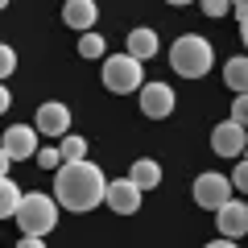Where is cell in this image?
<instances>
[{
    "label": "cell",
    "mask_w": 248,
    "mask_h": 248,
    "mask_svg": "<svg viewBox=\"0 0 248 248\" xmlns=\"http://www.w3.org/2000/svg\"><path fill=\"white\" fill-rule=\"evenodd\" d=\"M104 190H108V178L95 161H62L58 174H54V195L66 211H91V207L104 203Z\"/></svg>",
    "instance_id": "obj_1"
},
{
    "label": "cell",
    "mask_w": 248,
    "mask_h": 248,
    "mask_svg": "<svg viewBox=\"0 0 248 248\" xmlns=\"http://www.w3.org/2000/svg\"><path fill=\"white\" fill-rule=\"evenodd\" d=\"M170 62H174V71L182 75V79H203V75L211 71V62H215V50H211L207 37L182 33L174 46H170Z\"/></svg>",
    "instance_id": "obj_2"
},
{
    "label": "cell",
    "mask_w": 248,
    "mask_h": 248,
    "mask_svg": "<svg viewBox=\"0 0 248 248\" xmlns=\"http://www.w3.org/2000/svg\"><path fill=\"white\" fill-rule=\"evenodd\" d=\"M13 219L21 223V236H46V232H54V223H58V199L33 190V195L21 199V207H17Z\"/></svg>",
    "instance_id": "obj_3"
},
{
    "label": "cell",
    "mask_w": 248,
    "mask_h": 248,
    "mask_svg": "<svg viewBox=\"0 0 248 248\" xmlns=\"http://www.w3.org/2000/svg\"><path fill=\"white\" fill-rule=\"evenodd\" d=\"M141 58H133V54H108L104 58V87L116 91V95H128V91H141Z\"/></svg>",
    "instance_id": "obj_4"
},
{
    "label": "cell",
    "mask_w": 248,
    "mask_h": 248,
    "mask_svg": "<svg viewBox=\"0 0 248 248\" xmlns=\"http://www.w3.org/2000/svg\"><path fill=\"white\" fill-rule=\"evenodd\" d=\"M232 190H236V186H232L223 174H199L195 178V203L199 207H211V211H219V207L228 203Z\"/></svg>",
    "instance_id": "obj_5"
},
{
    "label": "cell",
    "mask_w": 248,
    "mask_h": 248,
    "mask_svg": "<svg viewBox=\"0 0 248 248\" xmlns=\"http://www.w3.org/2000/svg\"><path fill=\"white\" fill-rule=\"evenodd\" d=\"M37 133L42 137H66L71 133V108L66 104H58V99H50V104H42L37 108Z\"/></svg>",
    "instance_id": "obj_6"
},
{
    "label": "cell",
    "mask_w": 248,
    "mask_h": 248,
    "mask_svg": "<svg viewBox=\"0 0 248 248\" xmlns=\"http://www.w3.org/2000/svg\"><path fill=\"white\" fill-rule=\"evenodd\" d=\"M104 203L112 207L116 215H133L137 207H141V186H137L133 178H120V182H108V190H104Z\"/></svg>",
    "instance_id": "obj_7"
},
{
    "label": "cell",
    "mask_w": 248,
    "mask_h": 248,
    "mask_svg": "<svg viewBox=\"0 0 248 248\" xmlns=\"http://www.w3.org/2000/svg\"><path fill=\"white\" fill-rule=\"evenodd\" d=\"M211 149L223 153V157H240V153L248 149V133H244V124L228 120V124H215V133H211Z\"/></svg>",
    "instance_id": "obj_8"
},
{
    "label": "cell",
    "mask_w": 248,
    "mask_h": 248,
    "mask_svg": "<svg viewBox=\"0 0 248 248\" xmlns=\"http://www.w3.org/2000/svg\"><path fill=\"white\" fill-rule=\"evenodd\" d=\"M0 149L9 153L13 161H25L37 153V128H25V124H13L9 133L0 137Z\"/></svg>",
    "instance_id": "obj_9"
},
{
    "label": "cell",
    "mask_w": 248,
    "mask_h": 248,
    "mask_svg": "<svg viewBox=\"0 0 248 248\" xmlns=\"http://www.w3.org/2000/svg\"><path fill=\"white\" fill-rule=\"evenodd\" d=\"M141 112L153 120H166L174 112V91L166 83H141Z\"/></svg>",
    "instance_id": "obj_10"
},
{
    "label": "cell",
    "mask_w": 248,
    "mask_h": 248,
    "mask_svg": "<svg viewBox=\"0 0 248 248\" xmlns=\"http://www.w3.org/2000/svg\"><path fill=\"white\" fill-rule=\"evenodd\" d=\"M215 223H219V236L240 240V236L248 232V203H236V199H228V203L215 211Z\"/></svg>",
    "instance_id": "obj_11"
},
{
    "label": "cell",
    "mask_w": 248,
    "mask_h": 248,
    "mask_svg": "<svg viewBox=\"0 0 248 248\" xmlns=\"http://www.w3.org/2000/svg\"><path fill=\"white\" fill-rule=\"evenodd\" d=\"M95 17H99L95 0H66V4H62V21L71 29H83V33H87V29L95 25Z\"/></svg>",
    "instance_id": "obj_12"
},
{
    "label": "cell",
    "mask_w": 248,
    "mask_h": 248,
    "mask_svg": "<svg viewBox=\"0 0 248 248\" xmlns=\"http://www.w3.org/2000/svg\"><path fill=\"white\" fill-rule=\"evenodd\" d=\"M124 50L133 54V58H153V54H157V33H153V29H133V33H128V42H124Z\"/></svg>",
    "instance_id": "obj_13"
},
{
    "label": "cell",
    "mask_w": 248,
    "mask_h": 248,
    "mask_svg": "<svg viewBox=\"0 0 248 248\" xmlns=\"http://www.w3.org/2000/svg\"><path fill=\"white\" fill-rule=\"evenodd\" d=\"M21 190H17V182H13L9 174H0V219H13L17 215V207H21Z\"/></svg>",
    "instance_id": "obj_14"
},
{
    "label": "cell",
    "mask_w": 248,
    "mask_h": 248,
    "mask_svg": "<svg viewBox=\"0 0 248 248\" xmlns=\"http://www.w3.org/2000/svg\"><path fill=\"white\" fill-rule=\"evenodd\" d=\"M128 178H133L141 190H153V186L161 182V166L149 161V157H141V161H133V174H128Z\"/></svg>",
    "instance_id": "obj_15"
},
{
    "label": "cell",
    "mask_w": 248,
    "mask_h": 248,
    "mask_svg": "<svg viewBox=\"0 0 248 248\" xmlns=\"http://www.w3.org/2000/svg\"><path fill=\"white\" fill-rule=\"evenodd\" d=\"M223 79H228L232 91H248V58H232L223 66Z\"/></svg>",
    "instance_id": "obj_16"
},
{
    "label": "cell",
    "mask_w": 248,
    "mask_h": 248,
    "mask_svg": "<svg viewBox=\"0 0 248 248\" xmlns=\"http://www.w3.org/2000/svg\"><path fill=\"white\" fill-rule=\"evenodd\" d=\"M58 153H62V161H83L87 157V141L83 137H58Z\"/></svg>",
    "instance_id": "obj_17"
},
{
    "label": "cell",
    "mask_w": 248,
    "mask_h": 248,
    "mask_svg": "<svg viewBox=\"0 0 248 248\" xmlns=\"http://www.w3.org/2000/svg\"><path fill=\"white\" fill-rule=\"evenodd\" d=\"M104 50H108V46H104V37H99V33H91V29L79 37V54H83V58H104Z\"/></svg>",
    "instance_id": "obj_18"
},
{
    "label": "cell",
    "mask_w": 248,
    "mask_h": 248,
    "mask_svg": "<svg viewBox=\"0 0 248 248\" xmlns=\"http://www.w3.org/2000/svg\"><path fill=\"white\" fill-rule=\"evenodd\" d=\"M33 157H37V166H42V170H58V166H62V153L50 149V145H46V149H37Z\"/></svg>",
    "instance_id": "obj_19"
},
{
    "label": "cell",
    "mask_w": 248,
    "mask_h": 248,
    "mask_svg": "<svg viewBox=\"0 0 248 248\" xmlns=\"http://www.w3.org/2000/svg\"><path fill=\"white\" fill-rule=\"evenodd\" d=\"M232 120L248 128V91H236V104H232Z\"/></svg>",
    "instance_id": "obj_20"
},
{
    "label": "cell",
    "mask_w": 248,
    "mask_h": 248,
    "mask_svg": "<svg viewBox=\"0 0 248 248\" xmlns=\"http://www.w3.org/2000/svg\"><path fill=\"white\" fill-rule=\"evenodd\" d=\"M13 66H17V54H13V46L0 42V79H4V75H13Z\"/></svg>",
    "instance_id": "obj_21"
},
{
    "label": "cell",
    "mask_w": 248,
    "mask_h": 248,
    "mask_svg": "<svg viewBox=\"0 0 248 248\" xmlns=\"http://www.w3.org/2000/svg\"><path fill=\"white\" fill-rule=\"evenodd\" d=\"M199 9H203L207 17H223V13L232 9V0H199Z\"/></svg>",
    "instance_id": "obj_22"
},
{
    "label": "cell",
    "mask_w": 248,
    "mask_h": 248,
    "mask_svg": "<svg viewBox=\"0 0 248 248\" xmlns=\"http://www.w3.org/2000/svg\"><path fill=\"white\" fill-rule=\"evenodd\" d=\"M232 186H236V190H244V195H248V153H244V157H240L236 174H232Z\"/></svg>",
    "instance_id": "obj_23"
},
{
    "label": "cell",
    "mask_w": 248,
    "mask_h": 248,
    "mask_svg": "<svg viewBox=\"0 0 248 248\" xmlns=\"http://www.w3.org/2000/svg\"><path fill=\"white\" fill-rule=\"evenodd\" d=\"M17 248H46V240H42V236H21Z\"/></svg>",
    "instance_id": "obj_24"
},
{
    "label": "cell",
    "mask_w": 248,
    "mask_h": 248,
    "mask_svg": "<svg viewBox=\"0 0 248 248\" xmlns=\"http://www.w3.org/2000/svg\"><path fill=\"white\" fill-rule=\"evenodd\" d=\"M9 104H13V95H9V87L0 83V112H9Z\"/></svg>",
    "instance_id": "obj_25"
},
{
    "label": "cell",
    "mask_w": 248,
    "mask_h": 248,
    "mask_svg": "<svg viewBox=\"0 0 248 248\" xmlns=\"http://www.w3.org/2000/svg\"><path fill=\"white\" fill-rule=\"evenodd\" d=\"M207 248H236V240H228V236H223V240H215V244H207Z\"/></svg>",
    "instance_id": "obj_26"
},
{
    "label": "cell",
    "mask_w": 248,
    "mask_h": 248,
    "mask_svg": "<svg viewBox=\"0 0 248 248\" xmlns=\"http://www.w3.org/2000/svg\"><path fill=\"white\" fill-rule=\"evenodd\" d=\"M240 37H244V46H248V13L240 17Z\"/></svg>",
    "instance_id": "obj_27"
},
{
    "label": "cell",
    "mask_w": 248,
    "mask_h": 248,
    "mask_svg": "<svg viewBox=\"0 0 248 248\" xmlns=\"http://www.w3.org/2000/svg\"><path fill=\"white\" fill-rule=\"evenodd\" d=\"M9 161H13V157H9L4 149H0V174H9Z\"/></svg>",
    "instance_id": "obj_28"
},
{
    "label": "cell",
    "mask_w": 248,
    "mask_h": 248,
    "mask_svg": "<svg viewBox=\"0 0 248 248\" xmlns=\"http://www.w3.org/2000/svg\"><path fill=\"white\" fill-rule=\"evenodd\" d=\"M232 9H236L240 17H244V13H248V0H232Z\"/></svg>",
    "instance_id": "obj_29"
},
{
    "label": "cell",
    "mask_w": 248,
    "mask_h": 248,
    "mask_svg": "<svg viewBox=\"0 0 248 248\" xmlns=\"http://www.w3.org/2000/svg\"><path fill=\"white\" fill-rule=\"evenodd\" d=\"M166 4H190V0H166Z\"/></svg>",
    "instance_id": "obj_30"
},
{
    "label": "cell",
    "mask_w": 248,
    "mask_h": 248,
    "mask_svg": "<svg viewBox=\"0 0 248 248\" xmlns=\"http://www.w3.org/2000/svg\"><path fill=\"white\" fill-rule=\"evenodd\" d=\"M0 9H9V0H0Z\"/></svg>",
    "instance_id": "obj_31"
}]
</instances>
